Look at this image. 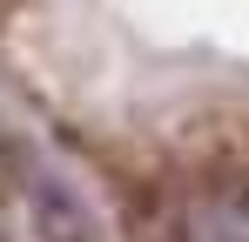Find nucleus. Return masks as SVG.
I'll use <instances>...</instances> for the list:
<instances>
[{
	"label": "nucleus",
	"mask_w": 249,
	"mask_h": 242,
	"mask_svg": "<svg viewBox=\"0 0 249 242\" xmlns=\"http://www.w3.org/2000/svg\"><path fill=\"white\" fill-rule=\"evenodd\" d=\"M27 202H34V229H41V242H94V222H88V208L74 202V189L34 175V182H27Z\"/></svg>",
	"instance_id": "obj_1"
}]
</instances>
